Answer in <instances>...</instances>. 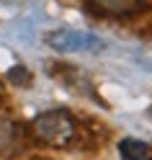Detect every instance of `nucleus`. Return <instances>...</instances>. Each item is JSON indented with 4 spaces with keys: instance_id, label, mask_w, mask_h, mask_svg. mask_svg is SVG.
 <instances>
[{
    "instance_id": "2",
    "label": "nucleus",
    "mask_w": 152,
    "mask_h": 160,
    "mask_svg": "<svg viewBox=\"0 0 152 160\" xmlns=\"http://www.w3.org/2000/svg\"><path fill=\"white\" fill-rule=\"evenodd\" d=\"M47 44L54 49V52L62 54H72V52H93L101 49V42L93 34L85 31H72V28H62V31H52L47 36Z\"/></svg>"
},
{
    "instance_id": "4",
    "label": "nucleus",
    "mask_w": 152,
    "mask_h": 160,
    "mask_svg": "<svg viewBox=\"0 0 152 160\" xmlns=\"http://www.w3.org/2000/svg\"><path fill=\"white\" fill-rule=\"evenodd\" d=\"M98 11H103V13H129V11H134L137 8V0H90Z\"/></svg>"
},
{
    "instance_id": "5",
    "label": "nucleus",
    "mask_w": 152,
    "mask_h": 160,
    "mask_svg": "<svg viewBox=\"0 0 152 160\" xmlns=\"http://www.w3.org/2000/svg\"><path fill=\"white\" fill-rule=\"evenodd\" d=\"M16 139H18L16 124H11V122H0V152L13 150V147H16Z\"/></svg>"
},
{
    "instance_id": "3",
    "label": "nucleus",
    "mask_w": 152,
    "mask_h": 160,
    "mask_svg": "<svg viewBox=\"0 0 152 160\" xmlns=\"http://www.w3.org/2000/svg\"><path fill=\"white\" fill-rule=\"evenodd\" d=\"M119 152L124 160H150L152 158V147L147 142H142V139H124V142L119 145Z\"/></svg>"
},
{
    "instance_id": "1",
    "label": "nucleus",
    "mask_w": 152,
    "mask_h": 160,
    "mask_svg": "<svg viewBox=\"0 0 152 160\" xmlns=\"http://www.w3.org/2000/svg\"><path fill=\"white\" fill-rule=\"evenodd\" d=\"M36 134L44 139V142L52 145H62L72 137V119H70L65 111H47L42 116H36L34 122Z\"/></svg>"
}]
</instances>
